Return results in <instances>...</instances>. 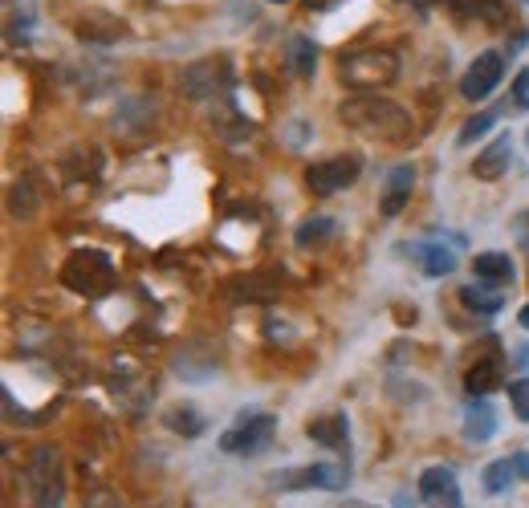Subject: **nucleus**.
Returning a JSON list of instances; mask_svg holds the SVG:
<instances>
[{
  "mask_svg": "<svg viewBox=\"0 0 529 508\" xmlns=\"http://www.w3.org/2000/svg\"><path fill=\"white\" fill-rule=\"evenodd\" d=\"M338 122L350 126V131H359L367 139H379V143H399L411 135V114L383 98V94H355L338 106Z\"/></svg>",
  "mask_w": 529,
  "mask_h": 508,
  "instance_id": "nucleus-1",
  "label": "nucleus"
},
{
  "mask_svg": "<svg viewBox=\"0 0 529 508\" xmlns=\"http://www.w3.org/2000/svg\"><path fill=\"white\" fill-rule=\"evenodd\" d=\"M338 78L350 90H383L399 78V57L387 49H363V53H346L338 61Z\"/></svg>",
  "mask_w": 529,
  "mask_h": 508,
  "instance_id": "nucleus-2",
  "label": "nucleus"
},
{
  "mask_svg": "<svg viewBox=\"0 0 529 508\" xmlns=\"http://www.w3.org/2000/svg\"><path fill=\"white\" fill-rule=\"evenodd\" d=\"M62 285H70L74 293H86V297H102L114 285L110 252H102V248H78V252H70V261L62 265Z\"/></svg>",
  "mask_w": 529,
  "mask_h": 508,
  "instance_id": "nucleus-3",
  "label": "nucleus"
},
{
  "mask_svg": "<svg viewBox=\"0 0 529 508\" xmlns=\"http://www.w3.org/2000/svg\"><path fill=\"white\" fill-rule=\"evenodd\" d=\"M25 480H29V500H33V508H62L66 472H62V456H57V448H37V452L29 456Z\"/></svg>",
  "mask_w": 529,
  "mask_h": 508,
  "instance_id": "nucleus-4",
  "label": "nucleus"
},
{
  "mask_svg": "<svg viewBox=\"0 0 529 508\" xmlns=\"http://www.w3.org/2000/svg\"><path fill=\"white\" fill-rule=\"evenodd\" d=\"M277 435V419L269 411H241V419L220 435V448L228 456H257L265 452Z\"/></svg>",
  "mask_w": 529,
  "mask_h": 508,
  "instance_id": "nucleus-5",
  "label": "nucleus"
},
{
  "mask_svg": "<svg viewBox=\"0 0 529 508\" xmlns=\"http://www.w3.org/2000/svg\"><path fill=\"white\" fill-rule=\"evenodd\" d=\"M346 472L350 464H306V468H285V472H273V488L281 492H306V488H318V492H338L346 484Z\"/></svg>",
  "mask_w": 529,
  "mask_h": 508,
  "instance_id": "nucleus-6",
  "label": "nucleus"
},
{
  "mask_svg": "<svg viewBox=\"0 0 529 508\" xmlns=\"http://www.w3.org/2000/svg\"><path fill=\"white\" fill-rule=\"evenodd\" d=\"M359 175H363L359 155H330V159L306 167V187L314 196H334V192H342V187L355 183Z\"/></svg>",
  "mask_w": 529,
  "mask_h": 508,
  "instance_id": "nucleus-7",
  "label": "nucleus"
},
{
  "mask_svg": "<svg viewBox=\"0 0 529 508\" xmlns=\"http://www.w3.org/2000/svg\"><path fill=\"white\" fill-rule=\"evenodd\" d=\"M501 78H505V57L497 53V49H485L473 66L464 70V78H460V94L468 98V102H485L497 86H501Z\"/></svg>",
  "mask_w": 529,
  "mask_h": 508,
  "instance_id": "nucleus-8",
  "label": "nucleus"
},
{
  "mask_svg": "<svg viewBox=\"0 0 529 508\" xmlns=\"http://www.w3.org/2000/svg\"><path fill=\"white\" fill-rule=\"evenodd\" d=\"M420 500L428 508H464V496H460V480L452 468L444 464H432L420 472Z\"/></svg>",
  "mask_w": 529,
  "mask_h": 508,
  "instance_id": "nucleus-9",
  "label": "nucleus"
},
{
  "mask_svg": "<svg viewBox=\"0 0 529 508\" xmlns=\"http://www.w3.org/2000/svg\"><path fill=\"white\" fill-rule=\"evenodd\" d=\"M411 192H416V167H411V163L391 167L387 183H383V196H379V212L383 216H399L411 204Z\"/></svg>",
  "mask_w": 529,
  "mask_h": 508,
  "instance_id": "nucleus-10",
  "label": "nucleus"
},
{
  "mask_svg": "<svg viewBox=\"0 0 529 508\" xmlns=\"http://www.w3.org/2000/svg\"><path fill=\"white\" fill-rule=\"evenodd\" d=\"M497 387H505V358L501 354H485V358H477L473 366L464 370V391L473 399H485Z\"/></svg>",
  "mask_w": 529,
  "mask_h": 508,
  "instance_id": "nucleus-11",
  "label": "nucleus"
},
{
  "mask_svg": "<svg viewBox=\"0 0 529 508\" xmlns=\"http://www.w3.org/2000/svg\"><path fill=\"white\" fill-rule=\"evenodd\" d=\"M180 86H184L188 98H208V94H216L220 86H228V61H196V66L184 70Z\"/></svg>",
  "mask_w": 529,
  "mask_h": 508,
  "instance_id": "nucleus-12",
  "label": "nucleus"
},
{
  "mask_svg": "<svg viewBox=\"0 0 529 508\" xmlns=\"http://www.w3.org/2000/svg\"><path fill=\"white\" fill-rule=\"evenodd\" d=\"M460 431H464L468 443H489L497 435V411H493V403L489 399H473V403H468Z\"/></svg>",
  "mask_w": 529,
  "mask_h": 508,
  "instance_id": "nucleus-13",
  "label": "nucleus"
},
{
  "mask_svg": "<svg viewBox=\"0 0 529 508\" xmlns=\"http://www.w3.org/2000/svg\"><path fill=\"white\" fill-rule=\"evenodd\" d=\"M509 163H513V139H509V135H497V139L473 159V175H477V179H501V175L509 171Z\"/></svg>",
  "mask_w": 529,
  "mask_h": 508,
  "instance_id": "nucleus-14",
  "label": "nucleus"
},
{
  "mask_svg": "<svg viewBox=\"0 0 529 508\" xmlns=\"http://www.w3.org/2000/svg\"><path fill=\"white\" fill-rule=\"evenodd\" d=\"M306 435L314 443H322V448H330V452H346V443H350L346 415H318V419L306 423Z\"/></svg>",
  "mask_w": 529,
  "mask_h": 508,
  "instance_id": "nucleus-15",
  "label": "nucleus"
},
{
  "mask_svg": "<svg viewBox=\"0 0 529 508\" xmlns=\"http://www.w3.org/2000/svg\"><path fill=\"white\" fill-rule=\"evenodd\" d=\"M411 257H416V265L428 273V277H448V273H456V252L448 248V244H416L411 248Z\"/></svg>",
  "mask_w": 529,
  "mask_h": 508,
  "instance_id": "nucleus-16",
  "label": "nucleus"
},
{
  "mask_svg": "<svg viewBox=\"0 0 529 508\" xmlns=\"http://www.w3.org/2000/svg\"><path fill=\"white\" fill-rule=\"evenodd\" d=\"M74 33L82 37V41H98V45H110V41H119L123 37V21H114V17H106V13H86V17H78L74 21Z\"/></svg>",
  "mask_w": 529,
  "mask_h": 508,
  "instance_id": "nucleus-17",
  "label": "nucleus"
},
{
  "mask_svg": "<svg viewBox=\"0 0 529 508\" xmlns=\"http://www.w3.org/2000/svg\"><path fill=\"white\" fill-rule=\"evenodd\" d=\"M473 273L489 285H509L513 281V261H509V252H481V257L473 261Z\"/></svg>",
  "mask_w": 529,
  "mask_h": 508,
  "instance_id": "nucleus-18",
  "label": "nucleus"
},
{
  "mask_svg": "<svg viewBox=\"0 0 529 508\" xmlns=\"http://www.w3.org/2000/svg\"><path fill=\"white\" fill-rule=\"evenodd\" d=\"M460 305L473 309V313H481V317H489V313H497L505 305V293L501 289H489V285H460Z\"/></svg>",
  "mask_w": 529,
  "mask_h": 508,
  "instance_id": "nucleus-19",
  "label": "nucleus"
},
{
  "mask_svg": "<svg viewBox=\"0 0 529 508\" xmlns=\"http://www.w3.org/2000/svg\"><path fill=\"white\" fill-rule=\"evenodd\" d=\"M289 70L298 78H314L318 70V45L310 37H289Z\"/></svg>",
  "mask_w": 529,
  "mask_h": 508,
  "instance_id": "nucleus-20",
  "label": "nucleus"
},
{
  "mask_svg": "<svg viewBox=\"0 0 529 508\" xmlns=\"http://www.w3.org/2000/svg\"><path fill=\"white\" fill-rule=\"evenodd\" d=\"M513 476H517L513 460H493V464H485V472H481V488H485L489 496H501V492L513 484Z\"/></svg>",
  "mask_w": 529,
  "mask_h": 508,
  "instance_id": "nucleus-21",
  "label": "nucleus"
},
{
  "mask_svg": "<svg viewBox=\"0 0 529 508\" xmlns=\"http://www.w3.org/2000/svg\"><path fill=\"white\" fill-rule=\"evenodd\" d=\"M493 126H497V114H493V110H481V114H473V118H468V122L460 126L456 147H473L477 139H485V135L493 131Z\"/></svg>",
  "mask_w": 529,
  "mask_h": 508,
  "instance_id": "nucleus-22",
  "label": "nucleus"
},
{
  "mask_svg": "<svg viewBox=\"0 0 529 508\" xmlns=\"http://www.w3.org/2000/svg\"><path fill=\"white\" fill-rule=\"evenodd\" d=\"M334 236V220L330 216H310L302 228H298V248H310V244H322V240H330Z\"/></svg>",
  "mask_w": 529,
  "mask_h": 508,
  "instance_id": "nucleus-23",
  "label": "nucleus"
},
{
  "mask_svg": "<svg viewBox=\"0 0 529 508\" xmlns=\"http://www.w3.org/2000/svg\"><path fill=\"white\" fill-rule=\"evenodd\" d=\"M167 427L192 439V435H200V431H204V419H200V411H196V407H171V411H167Z\"/></svg>",
  "mask_w": 529,
  "mask_h": 508,
  "instance_id": "nucleus-24",
  "label": "nucleus"
},
{
  "mask_svg": "<svg viewBox=\"0 0 529 508\" xmlns=\"http://www.w3.org/2000/svg\"><path fill=\"white\" fill-rule=\"evenodd\" d=\"M29 187H33L29 179H25V183H17V187H13V200H9L13 216H21V220H25V216H33V208H37V204H33V192H29Z\"/></svg>",
  "mask_w": 529,
  "mask_h": 508,
  "instance_id": "nucleus-25",
  "label": "nucleus"
},
{
  "mask_svg": "<svg viewBox=\"0 0 529 508\" xmlns=\"http://www.w3.org/2000/svg\"><path fill=\"white\" fill-rule=\"evenodd\" d=\"M509 399H513L517 419L529 423V378H517V383H509Z\"/></svg>",
  "mask_w": 529,
  "mask_h": 508,
  "instance_id": "nucleus-26",
  "label": "nucleus"
},
{
  "mask_svg": "<svg viewBox=\"0 0 529 508\" xmlns=\"http://www.w3.org/2000/svg\"><path fill=\"white\" fill-rule=\"evenodd\" d=\"M513 106L517 110H529V70H521L513 78Z\"/></svg>",
  "mask_w": 529,
  "mask_h": 508,
  "instance_id": "nucleus-27",
  "label": "nucleus"
},
{
  "mask_svg": "<svg viewBox=\"0 0 529 508\" xmlns=\"http://www.w3.org/2000/svg\"><path fill=\"white\" fill-rule=\"evenodd\" d=\"M86 508H119V496H110V492H94L86 500Z\"/></svg>",
  "mask_w": 529,
  "mask_h": 508,
  "instance_id": "nucleus-28",
  "label": "nucleus"
},
{
  "mask_svg": "<svg viewBox=\"0 0 529 508\" xmlns=\"http://www.w3.org/2000/svg\"><path fill=\"white\" fill-rule=\"evenodd\" d=\"M513 468H517V476H521V480H529V452L513 456Z\"/></svg>",
  "mask_w": 529,
  "mask_h": 508,
  "instance_id": "nucleus-29",
  "label": "nucleus"
},
{
  "mask_svg": "<svg viewBox=\"0 0 529 508\" xmlns=\"http://www.w3.org/2000/svg\"><path fill=\"white\" fill-rule=\"evenodd\" d=\"M517 326H521V330H529V305H521V313H517Z\"/></svg>",
  "mask_w": 529,
  "mask_h": 508,
  "instance_id": "nucleus-30",
  "label": "nucleus"
},
{
  "mask_svg": "<svg viewBox=\"0 0 529 508\" xmlns=\"http://www.w3.org/2000/svg\"><path fill=\"white\" fill-rule=\"evenodd\" d=\"M330 5H338V0H310V9H330Z\"/></svg>",
  "mask_w": 529,
  "mask_h": 508,
  "instance_id": "nucleus-31",
  "label": "nucleus"
},
{
  "mask_svg": "<svg viewBox=\"0 0 529 508\" xmlns=\"http://www.w3.org/2000/svg\"><path fill=\"white\" fill-rule=\"evenodd\" d=\"M342 508H375V504H367V500H346Z\"/></svg>",
  "mask_w": 529,
  "mask_h": 508,
  "instance_id": "nucleus-32",
  "label": "nucleus"
},
{
  "mask_svg": "<svg viewBox=\"0 0 529 508\" xmlns=\"http://www.w3.org/2000/svg\"><path fill=\"white\" fill-rule=\"evenodd\" d=\"M269 5H289V0H269Z\"/></svg>",
  "mask_w": 529,
  "mask_h": 508,
  "instance_id": "nucleus-33",
  "label": "nucleus"
},
{
  "mask_svg": "<svg viewBox=\"0 0 529 508\" xmlns=\"http://www.w3.org/2000/svg\"><path fill=\"white\" fill-rule=\"evenodd\" d=\"M525 143H529V135H525Z\"/></svg>",
  "mask_w": 529,
  "mask_h": 508,
  "instance_id": "nucleus-34",
  "label": "nucleus"
},
{
  "mask_svg": "<svg viewBox=\"0 0 529 508\" xmlns=\"http://www.w3.org/2000/svg\"><path fill=\"white\" fill-rule=\"evenodd\" d=\"M525 5H529V0H525Z\"/></svg>",
  "mask_w": 529,
  "mask_h": 508,
  "instance_id": "nucleus-35",
  "label": "nucleus"
}]
</instances>
